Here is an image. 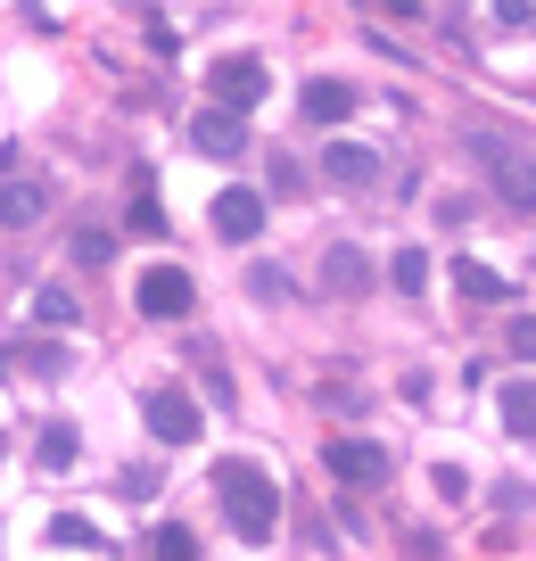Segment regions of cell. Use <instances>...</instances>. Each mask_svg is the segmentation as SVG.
<instances>
[{
    "label": "cell",
    "instance_id": "1",
    "mask_svg": "<svg viewBox=\"0 0 536 561\" xmlns=\"http://www.w3.org/2000/svg\"><path fill=\"white\" fill-rule=\"evenodd\" d=\"M215 495H224V520H231V537H240V545H273V528H281V488H273V471L224 455V462H215Z\"/></svg>",
    "mask_w": 536,
    "mask_h": 561
},
{
    "label": "cell",
    "instance_id": "2",
    "mask_svg": "<svg viewBox=\"0 0 536 561\" xmlns=\"http://www.w3.org/2000/svg\"><path fill=\"white\" fill-rule=\"evenodd\" d=\"M133 298H140V314H149V322H182V314L198 306V289H191V273H182V264H149Z\"/></svg>",
    "mask_w": 536,
    "mask_h": 561
},
{
    "label": "cell",
    "instance_id": "3",
    "mask_svg": "<svg viewBox=\"0 0 536 561\" xmlns=\"http://www.w3.org/2000/svg\"><path fill=\"white\" fill-rule=\"evenodd\" d=\"M207 91H215L207 107H224V116H248V107L264 100V67H256V58H215Z\"/></svg>",
    "mask_w": 536,
    "mask_h": 561
},
{
    "label": "cell",
    "instance_id": "4",
    "mask_svg": "<svg viewBox=\"0 0 536 561\" xmlns=\"http://www.w3.org/2000/svg\"><path fill=\"white\" fill-rule=\"evenodd\" d=\"M330 479H346V488H380L388 479V446H372V438H330Z\"/></svg>",
    "mask_w": 536,
    "mask_h": 561
},
{
    "label": "cell",
    "instance_id": "5",
    "mask_svg": "<svg viewBox=\"0 0 536 561\" xmlns=\"http://www.w3.org/2000/svg\"><path fill=\"white\" fill-rule=\"evenodd\" d=\"M50 215V182L42 174H9L0 182V231H34Z\"/></svg>",
    "mask_w": 536,
    "mask_h": 561
},
{
    "label": "cell",
    "instance_id": "6",
    "mask_svg": "<svg viewBox=\"0 0 536 561\" xmlns=\"http://www.w3.org/2000/svg\"><path fill=\"white\" fill-rule=\"evenodd\" d=\"M479 158L495 165V191L512 198V207H536V158H528V149H503V140H479Z\"/></svg>",
    "mask_w": 536,
    "mask_h": 561
},
{
    "label": "cell",
    "instance_id": "7",
    "mask_svg": "<svg viewBox=\"0 0 536 561\" xmlns=\"http://www.w3.org/2000/svg\"><path fill=\"white\" fill-rule=\"evenodd\" d=\"M149 438L157 446H191L198 438V404L182 397V388H157L149 397Z\"/></svg>",
    "mask_w": 536,
    "mask_h": 561
},
{
    "label": "cell",
    "instance_id": "8",
    "mask_svg": "<svg viewBox=\"0 0 536 561\" xmlns=\"http://www.w3.org/2000/svg\"><path fill=\"white\" fill-rule=\"evenodd\" d=\"M322 165H330L339 191H372V182H380V149H372V140H330Z\"/></svg>",
    "mask_w": 536,
    "mask_h": 561
},
{
    "label": "cell",
    "instance_id": "9",
    "mask_svg": "<svg viewBox=\"0 0 536 561\" xmlns=\"http://www.w3.org/2000/svg\"><path fill=\"white\" fill-rule=\"evenodd\" d=\"M215 231H224V240H256L264 231V191H248V182L215 191Z\"/></svg>",
    "mask_w": 536,
    "mask_h": 561
},
{
    "label": "cell",
    "instance_id": "10",
    "mask_svg": "<svg viewBox=\"0 0 536 561\" xmlns=\"http://www.w3.org/2000/svg\"><path fill=\"white\" fill-rule=\"evenodd\" d=\"M191 149H198V158H240V149H248V124L224 116V107H198V116H191Z\"/></svg>",
    "mask_w": 536,
    "mask_h": 561
},
{
    "label": "cell",
    "instance_id": "11",
    "mask_svg": "<svg viewBox=\"0 0 536 561\" xmlns=\"http://www.w3.org/2000/svg\"><path fill=\"white\" fill-rule=\"evenodd\" d=\"M322 280L339 289V298H355V289L372 280V256H364L355 240H330V248H322Z\"/></svg>",
    "mask_w": 536,
    "mask_h": 561
},
{
    "label": "cell",
    "instance_id": "12",
    "mask_svg": "<svg viewBox=\"0 0 536 561\" xmlns=\"http://www.w3.org/2000/svg\"><path fill=\"white\" fill-rule=\"evenodd\" d=\"M495 404H503V430H512V438H536V380H503Z\"/></svg>",
    "mask_w": 536,
    "mask_h": 561
},
{
    "label": "cell",
    "instance_id": "13",
    "mask_svg": "<svg viewBox=\"0 0 536 561\" xmlns=\"http://www.w3.org/2000/svg\"><path fill=\"white\" fill-rule=\"evenodd\" d=\"M454 289H463V298H479V306H503V298H512V280L487 273V264H470V256H454Z\"/></svg>",
    "mask_w": 536,
    "mask_h": 561
},
{
    "label": "cell",
    "instance_id": "14",
    "mask_svg": "<svg viewBox=\"0 0 536 561\" xmlns=\"http://www.w3.org/2000/svg\"><path fill=\"white\" fill-rule=\"evenodd\" d=\"M75 314H83L75 289H58V280H42V289H34V322H42V331H75Z\"/></svg>",
    "mask_w": 536,
    "mask_h": 561
},
{
    "label": "cell",
    "instance_id": "15",
    "mask_svg": "<svg viewBox=\"0 0 536 561\" xmlns=\"http://www.w3.org/2000/svg\"><path fill=\"white\" fill-rule=\"evenodd\" d=\"M306 116H313V124L355 116V83H306Z\"/></svg>",
    "mask_w": 536,
    "mask_h": 561
},
{
    "label": "cell",
    "instance_id": "16",
    "mask_svg": "<svg viewBox=\"0 0 536 561\" xmlns=\"http://www.w3.org/2000/svg\"><path fill=\"white\" fill-rule=\"evenodd\" d=\"M75 455H83V438H75V421H50V430H42V446H34V462H42V471H67Z\"/></svg>",
    "mask_w": 536,
    "mask_h": 561
},
{
    "label": "cell",
    "instance_id": "17",
    "mask_svg": "<svg viewBox=\"0 0 536 561\" xmlns=\"http://www.w3.org/2000/svg\"><path fill=\"white\" fill-rule=\"evenodd\" d=\"M388 280H397L404 298H413V289H430V256H421V248H397V264H388Z\"/></svg>",
    "mask_w": 536,
    "mask_h": 561
},
{
    "label": "cell",
    "instance_id": "18",
    "mask_svg": "<svg viewBox=\"0 0 536 561\" xmlns=\"http://www.w3.org/2000/svg\"><path fill=\"white\" fill-rule=\"evenodd\" d=\"M107 256H116V240H107L100 224H83V231H75V264H83V273H100Z\"/></svg>",
    "mask_w": 536,
    "mask_h": 561
},
{
    "label": "cell",
    "instance_id": "19",
    "mask_svg": "<svg viewBox=\"0 0 536 561\" xmlns=\"http://www.w3.org/2000/svg\"><path fill=\"white\" fill-rule=\"evenodd\" d=\"M157 561H198V537H191V528H182V520H166V528H157Z\"/></svg>",
    "mask_w": 536,
    "mask_h": 561
},
{
    "label": "cell",
    "instance_id": "20",
    "mask_svg": "<svg viewBox=\"0 0 536 561\" xmlns=\"http://www.w3.org/2000/svg\"><path fill=\"white\" fill-rule=\"evenodd\" d=\"M133 231H140V240H166V215H157L149 191H140V207H133Z\"/></svg>",
    "mask_w": 536,
    "mask_h": 561
},
{
    "label": "cell",
    "instance_id": "21",
    "mask_svg": "<svg viewBox=\"0 0 536 561\" xmlns=\"http://www.w3.org/2000/svg\"><path fill=\"white\" fill-rule=\"evenodd\" d=\"M50 537H58V545H100V528H91V520H67V512H58Z\"/></svg>",
    "mask_w": 536,
    "mask_h": 561
},
{
    "label": "cell",
    "instance_id": "22",
    "mask_svg": "<svg viewBox=\"0 0 536 561\" xmlns=\"http://www.w3.org/2000/svg\"><path fill=\"white\" fill-rule=\"evenodd\" d=\"M512 355H520V364H536V314L512 322Z\"/></svg>",
    "mask_w": 536,
    "mask_h": 561
}]
</instances>
